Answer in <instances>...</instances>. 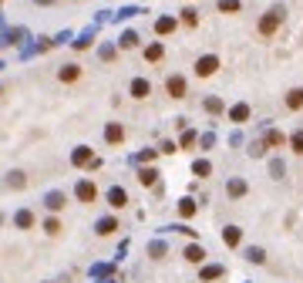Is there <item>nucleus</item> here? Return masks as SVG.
Returning a JSON list of instances; mask_svg holds the SVG:
<instances>
[{
    "mask_svg": "<svg viewBox=\"0 0 303 283\" xmlns=\"http://www.w3.org/2000/svg\"><path fill=\"white\" fill-rule=\"evenodd\" d=\"M246 260H253V263H263L266 256H263V249H249V253H246Z\"/></svg>",
    "mask_w": 303,
    "mask_h": 283,
    "instance_id": "b1692460",
    "label": "nucleus"
},
{
    "mask_svg": "<svg viewBox=\"0 0 303 283\" xmlns=\"http://www.w3.org/2000/svg\"><path fill=\"white\" fill-rule=\"evenodd\" d=\"M149 94H152V84L145 81V78H135V81H132V98L142 101V98H149Z\"/></svg>",
    "mask_w": 303,
    "mask_h": 283,
    "instance_id": "20e7f679",
    "label": "nucleus"
},
{
    "mask_svg": "<svg viewBox=\"0 0 303 283\" xmlns=\"http://www.w3.org/2000/svg\"><path fill=\"white\" fill-rule=\"evenodd\" d=\"M195 175H209V162H195Z\"/></svg>",
    "mask_w": 303,
    "mask_h": 283,
    "instance_id": "c85d7f7f",
    "label": "nucleus"
},
{
    "mask_svg": "<svg viewBox=\"0 0 303 283\" xmlns=\"http://www.w3.org/2000/svg\"><path fill=\"white\" fill-rule=\"evenodd\" d=\"M57 78H61V81H77V78H81V68H77V64H64Z\"/></svg>",
    "mask_w": 303,
    "mask_h": 283,
    "instance_id": "0eeeda50",
    "label": "nucleus"
},
{
    "mask_svg": "<svg viewBox=\"0 0 303 283\" xmlns=\"http://www.w3.org/2000/svg\"><path fill=\"white\" fill-rule=\"evenodd\" d=\"M186 260H189V263H202V260H206V253H202L199 246H189V249H186Z\"/></svg>",
    "mask_w": 303,
    "mask_h": 283,
    "instance_id": "4468645a",
    "label": "nucleus"
},
{
    "mask_svg": "<svg viewBox=\"0 0 303 283\" xmlns=\"http://www.w3.org/2000/svg\"><path fill=\"white\" fill-rule=\"evenodd\" d=\"M223 240H226V246H239V240H243V233H239L236 226H229L226 233H223Z\"/></svg>",
    "mask_w": 303,
    "mask_h": 283,
    "instance_id": "f8f14e48",
    "label": "nucleus"
},
{
    "mask_svg": "<svg viewBox=\"0 0 303 283\" xmlns=\"http://www.w3.org/2000/svg\"><path fill=\"white\" fill-rule=\"evenodd\" d=\"M88 159H91V152H88V149H77V155H75V162H77V165H84Z\"/></svg>",
    "mask_w": 303,
    "mask_h": 283,
    "instance_id": "393cba45",
    "label": "nucleus"
},
{
    "mask_svg": "<svg viewBox=\"0 0 303 283\" xmlns=\"http://www.w3.org/2000/svg\"><path fill=\"white\" fill-rule=\"evenodd\" d=\"M118 44H121L125 51H132V47H138V34H135V31H125V34L118 38Z\"/></svg>",
    "mask_w": 303,
    "mask_h": 283,
    "instance_id": "1a4fd4ad",
    "label": "nucleus"
},
{
    "mask_svg": "<svg viewBox=\"0 0 303 283\" xmlns=\"http://www.w3.org/2000/svg\"><path fill=\"white\" fill-rule=\"evenodd\" d=\"M195 212V202L192 199H182V216H192Z\"/></svg>",
    "mask_w": 303,
    "mask_h": 283,
    "instance_id": "a878e982",
    "label": "nucleus"
},
{
    "mask_svg": "<svg viewBox=\"0 0 303 283\" xmlns=\"http://www.w3.org/2000/svg\"><path fill=\"white\" fill-rule=\"evenodd\" d=\"M165 91H169L172 98H186V78H182V75H169V81H165Z\"/></svg>",
    "mask_w": 303,
    "mask_h": 283,
    "instance_id": "7ed1b4c3",
    "label": "nucleus"
},
{
    "mask_svg": "<svg viewBox=\"0 0 303 283\" xmlns=\"http://www.w3.org/2000/svg\"><path fill=\"white\" fill-rule=\"evenodd\" d=\"M206 108H209V112H223V101H219V98H209Z\"/></svg>",
    "mask_w": 303,
    "mask_h": 283,
    "instance_id": "bb28decb",
    "label": "nucleus"
},
{
    "mask_svg": "<svg viewBox=\"0 0 303 283\" xmlns=\"http://www.w3.org/2000/svg\"><path fill=\"white\" fill-rule=\"evenodd\" d=\"M105 135H108V142L114 145V142H121V138H125V128H121V125H108V132H105Z\"/></svg>",
    "mask_w": 303,
    "mask_h": 283,
    "instance_id": "ddd939ff",
    "label": "nucleus"
},
{
    "mask_svg": "<svg viewBox=\"0 0 303 283\" xmlns=\"http://www.w3.org/2000/svg\"><path fill=\"white\" fill-rule=\"evenodd\" d=\"M108 199H112V206H114V209H121V206H125V202H128V196H125V189H112V192H108Z\"/></svg>",
    "mask_w": 303,
    "mask_h": 283,
    "instance_id": "9d476101",
    "label": "nucleus"
},
{
    "mask_svg": "<svg viewBox=\"0 0 303 283\" xmlns=\"http://www.w3.org/2000/svg\"><path fill=\"white\" fill-rule=\"evenodd\" d=\"M138 179H142L145 186H152V182H155V172H152V169H145V172H142V175H138Z\"/></svg>",
    "mask_w": 303,
    "mask_h": 283,
    "instance_id": "cd10ccee",
    "label": "nucleus"
},
{
    "mask_svg": "<svg viewBox=\"0 0 303 283\" xmlns=\"http://www.w3.org/2000/svg\"><path fill=\"white\" fill-rule=\"evenodd\" d=\"M114 219H105V223H101V226H98V233H101V236H108V233H114Z\"/></svg>",
    "mask_w": 303,
    "mask_h": 283,
    "instance_id": "aec40b11",
    "label": "nucleus"
},
{
    "mask_svg": "<svg viewBox=\"0 0 303 283\" xmlns=\"http://www.w3.org/2000/svg\"><path fill=\"white\" fill-rule=\"evenodd\" d=\"M216 277H223V270H219V266H209V270H202V280H216Z\"/></svg>",
    "mask_w": 303,
    "mask_h": 283,
    "instance_id": "412c9836",
    "label": "nucleus"
},
{
    "mask_svg": "<svg viewBox=\"0 0 303 283\" xmlns=\"http://www.w3.org/2000/svg\"><path fill=\"white\" fill-rule=\"evenodd\" d=\"M162 54H165L162 44H149V47H145V61H162Z\"/></svg>",
    "mask_w": 303,
    "mask_h": 283,
    "instance_id": "9b49d317",
    "label": "nucleus"
},
{
    "mask_svg": "<svg viewBox=\"0 0 303 283\" xmlns=\"http://www.w3.org/2000/svg\"><path fill=\"white\" fill-rule=\"evenodd\" d=\"M219 10H223V14H236V10H239V0H219Z\"/></svg>",
    "mask_w": 303,
    "mask_h": 283,
    "instance_id": "2eb2a0df",
    "label": "nucleus"
},
{
    "mask_svg": "<svg viewBox=\"0 0 303 283\" xmlns=\"http://www.w3.org/2000/svg\"><path fill=\"white\" fill-rule=\"evenodd\" d=\"M243 192H246V186H243L239 179H236V182H229V196H243Z\"/></svg>",
    "mask_w": 303,
    "mask_h": 283,
    "instance_id": "4be33fe9",
    "label": "nucleus"
},
{
    "mask_svg": "<svg viewBox=\"0 0 303 283\" xmlns=\"http://www.w3.org/2000/svg\"><path fill=\"white\" fill-rule=\"evenodd\" d=\"M216 68H219V57H216V54H202L199 61H195V75H199V78L216 75Z\"/></svg>",
    "mask_w": 303,
    "mask_h": 283,
    "instance_id": "f03ea898",
    "label": "nucleus"
},
{
    "mask_svg": "<svg viewBox=\"0 0 303 283\" xmlns=\"http://www.w3.org/2000/svg\"><path fill=\"white\" fill-rule=\"evenodd\" d=\"M266 145H286V135L283 132H269L266 135Z\"/></svg>",
    "mask_w": 303,
    "mask_h": 283,
    "instance_id": "dca6fc26",
    "label": "nucleus"
},
{
    "mask_svg": "<svg viewBox=\"0 0 303 283\" xmlns=\"http://www.w3.org/2000/svg\"><path fill=\"white\" fill-rule=\"evenodd\" d=\"M232 118H236V121H246V118H249V108H246V105H236V108H232Z\"/></svg>",
    "mask_w": 303,
    "mask_h": 283,
    "instance_id": "a211bd4d",
    "label": "nucleus"
},
{
    "mask_svg": "<svg viewBox=\"0 0 303 283\" xmlns=\"http://www.w3.org/2000/svg\"><path fill=\"white\" fill-rule=\"evenodd\" d=\"M95 196H98V192H95L91 182H81V186H77V199H81V202H91Z\"/></svg>",
    "mask_w": 303,
    "mask_h": 283,
    "instance_id": "6e6552de",
    "label": "nucleus"
},
{
    "mask_svg": "<svg viewBox=\"0 0 303 283\" xmlns=\"http://www.w3.org/2000/svg\"><path fill=\"white\" fill-rule=\"evenodd\" d=\"M290 145H293V152H297V155H303V132L293 135V138H290Z\"/></svg>",
    "mask_w": 303,
    "mask_h": 283,
    "instance_id": "6ab92c4d",
    "label": "nucleus"
},
{
    "mask_svg": "<svg viewBox=\"0 0 303 283\" xmlns=\"http://www.w3.org/2000/svg\"><path fill=\"white\" fill-rule=\"evenodd\" d=\"M44 229H47L51 236H57V233H61V223H57V219H47V223H44Z\"/></svg>",
    "mask_w": 303,
    "mask_h": 283,
    "instance_id": "5701e85b",
    "label": "nucleus"
},
{
    "mask_svg": "<svg viewBox=\"0 0 303 283\" xmlns=\"http://www.w3.org/2000/svg\"><path fill=\"white\" fill-rule=\"evenodd\" d=\"M38 3H54V0H38Z\"/></svg>",
    "mask_w": 303,
    "mask_h": 283,
    "instance_id": "c756f323",
    "label": "nucleus"
},
{
    "mask_svg": "<svg viewBox=\"0 0 303 283\" xmlns=\"http://www.w3.org/2000/svg\"><path fill=\"white\" fill-rule=\"evenodd\" d=\"M283 17H286V10H283V7H269L263 17H260V34H263V38H273V34L280 31Z\"/></svg>",
    "mask_w": 303,
    "mask_h": 283,
    "instance_id": "f257e3e1",
    "label": "nucleus"
},
{
    "mask_svg": "<svg viewBox=\"0 0 303 283\" xmlns=\"http://www.w3.org/2000/svg\"><path fill=\"white\" fill-rule=\"evenodd\" d=\"M175 27H179V20H175V17H158V20H155V34H162V38L172 34Z\"/></svg>",
    "mask_w": 303,
    "mask_h": 283,
    "instance_id": "39448f33",
    "label": "nucleus"
},
{
    "mask_svg": "<svg viewBox=\"0 0 303 283\" xmlns=\"http://www.w3.org/2000/svg\"><path fill=\"white\" fill-rule=\"evenodd\" d=\"M286 108L290 112H300L303 108V88H293V91L286 94Z\"/></svg>",
    "mask_w": 303,
    "mask_h": 283,
    "instance_id": "423d86ee",
    "label": "nucleus"
},
{
    "mask_svg": "<svg viewBox=\"0 0 303 283\" xmlns=\"http://www.w3.org/2000/svg\"><path fill=\"white\" fill-rule=\"evenodd\" d=\"M182 20H186L189 27H195V24H199V14H195L192 7H186V10H182Z\"/></svg>",
    "mask_w": 303,
    "mask_h": 283,
    "instance_id": "f3484780",
    "label": "nucleus"
}]
</instances>
